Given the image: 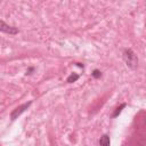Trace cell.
<instances>
[{
  "instance_id": "cell-4",
  "label": "cell",
  "mask_w": 146,
  "mask_h": 146,
  "mask_svg": "<svg viewBox=\"0 0 146 146\" xmlns=\"http://www.w3.org/2000/svg\"><path fill=\"white\" fill-rule=\"evenodd\" d=\"M110 143H111V140H110V136H107V135L102 136L100 139H99V145H102V146H108Z\"/></svg>"
},
{
  "instance_id": "cell-5",
  "label": "cell",
  "mask_w": 146,
  "mask_h": 146,
  "mask_svg": "<svg viewBox=\"0 0 146 146\" xmlns=\"http://www.w3.org/2000/svg\"><path fill=\"white\" fill-rule=\"evenodd\" d=\"M125 106H127V104H125V103H123V104H121L119 107H116V108H115V111H114V112H113V114H112V117H116V116L122 112V110H123Z\"/></svg>"
},
{
  "instance_id": "cell-3",
  "label": "cell",
  "mask_w": 146,
  "mask_h": 146,
  "mask_svg": "<svg viewBox=\"0 0 146 146\" xmlns=\"http://www.w3.org/2000/svg\"><path fill=\"white\" fill-rule=\"evenodd\" d=\"M1 31L2 32H5V33H8V34H17L18 33V30L16 29V27H14V26H10V25H7L3 21H1Z\"/></svg>"
},
{
  "instance_id": "cell-7",
  "label": "cell",
  "mask_w": 146,
  "mask_h": 146,
  "mask_svg": "<svg viewBox=\"0 0 146 146\" xmlns=\"http://www.w3.org/2000/svg\"><path fill=\"white\" fill-rule=\"evenodd\" d=\"M91 76L95 78V79H99V78L102 76V72H100L99 70H94L92 73H91Z\"/></svg>"
},
{
  "instance_id": "cell-6",
  "label": "cell",
  "mask_w": 146,
  "mask_h": 146,
  "mask_svg": "<svg viewBox=\"0 0 146 146\" xmlns=\"http://www.w3.org/2000/svg\"><path fill=\"white\" fill-rule=\"evenodd\" d=\"M79 78H80V75H79V74H76V73H72V74L67 78V80H66V81H67L68 83H73V82H75Z\"/></svg>"
},
{
  "instance_id": "cell-9",
  "label": "cell",
  "mask_w": 146,
  "mask_h": 146,
  "mask_svg": "<svg viewBox=\"0 0 146 146\" xmlns=\"http://www.w3.org/2000/svg\"><path fill=\"white\" fill-rule=\"evenodd\" d=\"M76 66H79V67L83 68V64H81V63H76Z\"/></svg>"
},
{
  "instance_id": "cell-1",
  "label": "cell",
  "mask_w": 146,
  "mask_h": 146,
  "mask_svg": "<svg viewBox=\"0 0 146 146\" xmlns=\"http://www.w3.org/2000/svg\"><path fill=\"white\" fill-rule=\"evenodd\" d=\"M123 58H124V62L127 64L128 67L135 70L137 66H138V57L137 55L133 52L132 49L130 48H125L123 50Z\"/></svg>"
},
{
  "instance_id": "cell-2",
  "label": "cell",
  "mask_w": 146,
  "mask_h": 146,
  "mask_svg": "<svg viewBox=\"0 0 146 146\" xmlns=\"http://www.w3.org/2000/svg\"><path fill=\"white\" fill-rule=\"evenodd\" d=\"M31 104H32V100H30V102H27V103H24V104L19 105L18 107H16L15 110H13V112L10 113V119H11L13 121L16 120L22 113H24V112L31 106Z\"/></svg>"
},
{
  "instance_id": "cell-8",
  "label": "cell",
  "mask_w": 146,
  "mask_h": 146,
  "mask_svg": "<svg viewBox=\"0 0 146 146\" xmlns=\"http://www.w3.org/2000/svg\"><path fill=\"white\" fill-rule=\"evenodd\" d=\"M33 70H34L33 67H30V68L26 71V74H31V72H33Z\"/></svg>"
}]
</instances>
